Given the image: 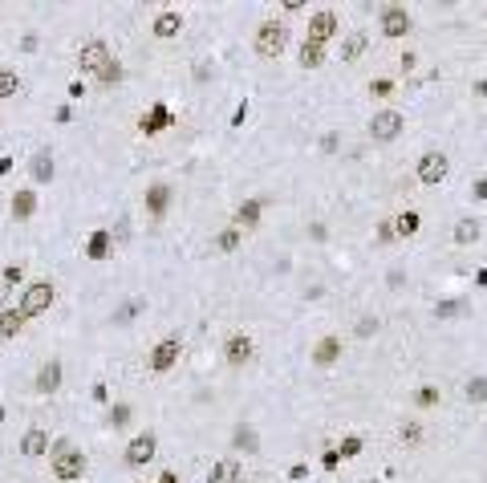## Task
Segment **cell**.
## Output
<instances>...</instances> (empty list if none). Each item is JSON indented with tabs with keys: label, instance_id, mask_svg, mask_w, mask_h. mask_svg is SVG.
Segmentation results:
<instances>
[{
	"label": "cell",
	"instance_id": "cell-1",
	"mask_svg": "<svg viewBox=\"0 0 487 483\" xmlns=\"http://www.w3.org/2000/svg\"><path fill=\"white\" fill-rule=\"evenodd\" d=\"M49 463H53V475H57L61 483L81 479V475H85V467H90V463H85V455H81V447H73V443H57Z\"/></svg>",
	"mask_w": 487,
	"mask_h": 483
},
{
	"label": "cell",
	"instance_id": "cell-2",
	"mask_svg": "<svg viewBox=\"0 0 487 483\" xmlns=\"http://www.w3.org/2000/svg\"><path fill=\"white\" fill-rule=\"evenodd\" d=\"M252 45H256L260 57H280L284 45H289V25H280V20H260Z\"/></svg>",
	"mask_w": 487,
	"mask_h": 483
},
{
	"label": "cell",
	"instance_id": "cell-3",
	"mask_svg": "<svg viewBox=\"0 0 487 483\" xmlns=\"http://www.w3.org/2000/svg\"><path fill=\"white\" fill-rule=\"evenodd\" d=\"M53 297H57V289H53V280H32L29 289L20 292V317L29 321V317H37V313H45L49 305H53Z\"/></svg>",
	"mask_w": 487,
	"mask_h": 483
},
{
	"label": "cell",
	"instance_id": "cell-4",
	"mask_svg": "<svg viewBox=\"0 0 487 483\" xmlns=\"http://www.w3.org/2000/svg\"><path fill=\"white\" fill-rule=\"evenodd\" d=\"M447 175H451V162H447L443 150H426V155L419 159V183L422 187H443Z\"/></svg>",
	"mask_w": 487,
	"mask_h": 483
},
{
	"label": "cell",
	"instance_id": "cell-5",
	"mask_svg": "<svg viewBox=\"0 0 487 483\" xmlns=\"http://www.w3.org/2000/svg\"><path fill=\"white\" fill-rule=\"evenodd\" d=\"M402 126H406V118L398 110H378L370 118V138L373 143H394L402 134Z\"/></svg>",
	"mask_w": 487,
	"mask_h": 483
},
{
	"label": "cell",
	"instance_id": "cell-6",
	"mask_svg": "<svg viewBox=\"0 0 487 483\" xmlns=\"http://www.w3.org/2000/svg\"><path fill=\"white\" fill-rule=\"evenodd\" d=\"M114 57H110V49H106V41H85V45L78 49V69L81 73H102L106 65H110Z\"/></svg>",
	"mask_w": 487,
	"mask_h": 483
},
{
	"label": "cell",
	"instance_id": "cell-7",
	"mask_svg": "<svg viewBox=\"0 0 487 483\" xmlns=\"http://www.w3.org/2000/svg\"><path fill=\"white\" fill-rule=\"evenodd\" d=\"M179 354H183V345H179V338H167V341H159L155 350H150V357H146V366L155 374H167L171 366L179 362Z\"/></svg>",
	"mask_w": 487,
	"mask_h": 483
},
{
	"label": "cell",
	"instance_id": "cell-8",
	"mask_svg": "<svg viewBox=\"0 0 487 483\" xmlns=\"http://www.w3.org/2000/svg\"><path fill=\"white\" fill-rule=\"evenodd\" d=\"M410 29H414V20H410V13H406V8L390 4L386 13H382V32H386V37H406Z\"/></svg>",
	"mask_w": 487,
	"mask_h": 483
},
{
	"label": "cell",
	"instance_id": "cell-9",
	"mask_svg": "<svg viewBox=\"0 0 487 483\" xmlns=\"http://www.w3.org/2000/svg\"><path fill=\"white\" fill-rule=\"evenodd\" d=\"M150 459H155V435L146 431V435L130 439V447H126V463L130 467H143V463H150Z\"/></svg>",
	"mask_w": 487,
	"mask_h": 483
},
{
	"label": "cell",
	"instance_id": "cell-10",
	"mask_svg": "<svg viewBox=\"0 0 487 483\" xmlns=\"http://www.w3.org/2000/svg\"><path fill=\"white\" fill-rule=\"evenodd\" d=\"M224 357H227V366H244L252 357V338L248 333H232L224 341Z\"/></svg>",
	"mask_w": 487,
	"mask_h": 483
},
{
	"label": "cell",
	"instance_id": "cell-11",
	"mask_svg": "<svg viewBox=\"0 0 487 483\" xmlns=\"http://www.w3.org/2000/svg\"><path fill=\"white\" fill-rule=\"evenodd\" d=\"M57 386H61V362H57V357H49L45 366L37 370V382H32V390H37V394H53Z\"/></svg>",
	"mask_w": 487,
	"mask_h": 483
},
{
	"label": "cell",
	"instance_id": "cell-12",
	"mask_svg": "<svg viewBox=\"0 0 487 483\" xmlns=\"http://www.w3.org/2000/svg\"><path fill=\"white\" fill-rule=\"evenodd\" d=\"M20 451L29 455V459L45 455L49 451V431H45V427H29V431H25V439H20Z\"/></svg>",
	"mask_w": 487,
	"mask_h": 483
},
{
	"label": "cell",
	"instance_id": "cell-13",
	"mask_svg": "<svg viewBox=\"0 0 487 483\" xmlns=\"http://www.w3.org/2000/svg\"><path fill=\"white\" fill-rule=\"evenodd\" d=\"M240 479H244V467L236 459H220V463L208 471V483H240Z\"/></svg>",
	"mask_w": 487,
	"mask_h": 483
},
{
	"label": "cell",
	"instance_id": "cell-14",
	"mask_svg": "<svg viewBox=\"0 0 487 483\" xmlns=\"http://www.w3.org/2000/svg\"><path fill=\"white\" fill-rule=\"evenodd\" d=\"M333 32H337V16H333V13H317V16H313V25H308V41H317V45H321V41H329Z\"/></svg>",
	"mask_w": 487,
	"mask_h": 483
},
{
	"label": "cell",
	"instance_id": "cell-15",
	"mask_svg": "<svg viewBox=\"0 0 487 483\" xmlns=\"http://www.w3.org/2000/svg\"><path fill=\"white\" fill-rule=\"evenodd\" d=\"M341 357V341L337 338H321L313 345V366H333Z\"/></svg>",
	"mask_w": 487,
	"mask_h": 483
},
{
	"label": "cell",
	"instance_id": "cell-16",
	"mask_svg": "<svg viewBox=\"0 0 487 483\" xmlns=\"http://www.w3.org/2000/svg\"><path fill=\"white\" fill-rule=\"evenodd\" d=\"M29 171H32L37 183H49V179H53V155H49V150H37L32 162H29Z\"/></svg>",
	"mask_w": 487,
	"mask_h": 483
},
{
	"label": "cell",
	"instance_id": "cell-17",
	"mask_svg": "<svg viewBox=\"0 0 487 483\" xmlns=\"http://www.w3.org/2000/svg\"><path fill=\"white\" fill-rule=\"evenodd\" d=\"M25 329V317H20V309H4L0 313V338L8 341V338H16Z\"/></svg>",
	"mask_w": 487,
	"mask_h": 483
},
{
	"label": "cell",
	"instance_id": "cell-18",
	"mask_svg": "<svg viewBox=\"0 0 487 483\" xmlns=\"http://www.w3.org/2000/svg\"><path fill=\"white\" fill-rule=\"evenodd\" d=\"M179 29H183V16H179V13H159V16H155V37H162V41H167V37H175Z\"/></svg>",
	"mask_w": 487,
	"mask_h": 483
},
{
	"label": "cell",
	"instance_id": "cell-19",
	"mask_svg": "<svg viewBox=\"0 0 487 483\" xmlns=\"http://www.w3.org/2000/svg\"><path fill=\"white\" fill-rule=\"evenodd\" d=\"M32 211H37V195L32 191H16L13 195V215L16 220H29Z\"/></svg>",
	"mask_w": 487,
	"mask_h": 483
},
{
	"label": "cell",
	"instance_id": "cell-20",
	"mask_svg": "<svg viewBox=\"0 0 487 483\" xmlns=\"http://www.w3.org/2000/svg\"><path fill=\"white\" fill-rule=\"evenodd\" d=\"M167 122H171V114H167V106H155V110H150V114H143V130H146V134H159V130L167 126Z\"/></svg>",
	"mask_w": 487,
	"mask_h": 483
},
{
	"label": "cell",
	"instance_id": "cell-21",
	"mask_svg": "<svg viewBox=\"0 0 487 483\" xmlns=\"http://www.w3.org/2000/svg\"><path fill=\"white\" fill-rule=\"evenodd\" d=\"M455 240L459 244H475L479 240V220H471V215L467 220H459V224H455Z\"/></svg>",
	"mask_w": 487,
	"mask_h": 483
},
{
	"label": "cell",
	"instance_id": "cell-22",
	"mask_svg": "<svg viewBox=\"0 0 487 483\" xmlns=\"http://www.w3.org/2000/svg\"><path fill=\"white\" fill-rule=\"evenodd\" d=\"M361 49H366V32H349V37H345V45H341V57H345V61H357V57H361Z\"/></svg>",
	"mask_w": 487,
	"mask_h": 483
},
{
	"label": "cell",
	"instance_id": "cell-23",
	"mask_svg": "<svg viewBox=\"0 0 487 483\" xmlns=\"http://www.w3.org/2000/svg\"><path fill=\"white\" fill-rule=\"evenodd\" d=\"M256 215H260V203H256V199H248V203L236 208V224H240V227H256L260 224Z\"/></svg>",
	"mask_w": 487,
	"mask_h": 483
},
{
	"label": "cell",
	"instance_id": "cell-24",
	"mask_svg": "<svg viewBox=\"0 0 487 483\" xmlns=\"http://www.w3.org/2000/svg\"><path fill=\"white\" fill-rule=\"evenodd\" d=\"M321 61H325V49L317 45V41H305V45H301V65H305V69H317Z\"/></svg>",
	"mask_w": 487,
	"mask_h": 483
},
{
	"label": "cell",
	"instance_id": "cell-25",
	"mask_svg": "<svg viewBox=\"0 0 487 483\" xmlns=\"http://www.w3.org/2000/svg\"><path fill=\"white\" fill-rule=\"evenodd\" d=\"M414 232H419V215H414V211L394 215V236H414Z\"/></svg>",
	"mask_w": 487,
	"mask_h": 483
},
{
	"label": "cell",
	"instance_id": "cell-26",
	"mask_svg": "<svg viewBox=\"0 0 487 483\" xmlns=\"http://www.w3.org/2000/svg\"><path fill=\"white\" fill-rule=\"evenodd\" d=\"M16 90H20V78H16V69L0 65V97H13Z\"/></svg>",
	"mask_w": 487,
	"mask_h": 483
},
{
	"label": "cell",
	"instance_id": "cell-27",
	"mask_svg": "<svg viewBox=\"0 0 487 483\" xmlns=\"http://www.w3.org/2000/svg\"><path fill=\"white\" fill-rule=\"evenodd\" d=\"M240 248V227H227L215 236V252H236Z\"/></svg>",
	"mask_w": 487,
	"mask_h": 483
},
{
	"label": "cell",
	"instance_id": "cell-28",
	"mask_svg": "<svg viewBox=\"0 0 487 483\" xmlns=\"http://www.w3.org/2000/svg\"><path fill=\"white\" fill-rule=\"evenodd\" d=\"M90 256H94V260L110 256V232H97L94 240H90Z\"/></svg>",
	"mask_w": 487,
	"mask_h": 483
},
{
	"label": "cell",
	"instance_id": "cell-29",
	"mask_svg": "<svg viewBox=\"0 0 487 483\" xmlns=\"http://www.w3.org/2000/svg\"><path fill=\"white\" fill-rule=\"evenodd\" d=\"M467 398L471 402H483L487 398V378H471L467 382Z\"/></svg>",
	"mask_w": 487,
	"mask_h": 483
},
{
	"label": "cell",
	"instance_id": "cell-30",
	"mask_svg": "<svg viewBox=\"0 0 487 483\" xmlns=\"http://www.w3.org/2000/svg\"><path fill=\"white\" fill-rule=\"evenodd\" d=\"M97 81H102V85H114V81H122V65L110 61L106 69H102V73H97Z\"/></svg>",
	"mask_w": 487,
	"mask_h": 483
},
{
	"label": "cell",
	"instance_id": "cell-31",
	"mask_svg": "<svg viewBox=\"0 0 487 483\" xmlns=\"http://www.w3.org/2000/svg\"><path fill=\"white\" fill-rule=\"evenodd\" d=\"M162 208H167V187H150V211H155V215H162Z\"/></svg>",
	"mask_w": 487,
	"mask_h": 483
},
{
	"label": "cell",
	"instance_id": "cell-32",
	"mask_svg": "<svg viewBox=\"0 0 487 483\" xmlns=\"http://www.w3.org/2000/svg\"><path fill=\"white\" fill-rule=\"evenodd\" d=\"M370 94H373V97H390V94H394V81H386V78L370 81Z\"/></svg>",
	"mask_w": 487,
	"mask_h": 483
},
{
	"label": "cell",
	"instance_id": "cell-33",
	"mask_svg": "<svg viewBox=\"0 0 487 483\" xmlns=\"http://www.w3.org/2000/svg\"><path fill=\"white\" fill-rule=\"evenodd\" d=\"M419 439H422L419 422H402V443H419Z\"/></svg>",
	"mask_w": 487,
	"mask_h": 483
},
{
	"label": "cell",
	"instance_id": "cell-34",
	"mask_svg": "<svg viewBox=\"0 0 487 483\" xmlns=\"http://www.w3.org/2000/svg\"><path fill=\"white\" fill-rule=\"evenodd\" d=\"M20 280H25V268H20V264H8V268H4V285H20Z\"/></svg>",
	"mask_w": 487,
	"mask_h": 483
},
{
	"label": "cell",
	"instance_id": "cell-35",
	"mask_svg": "<svg viewBox=\"0 0 487 483\" xmlns=\"http://www.w3.org/2000/svg\"><path fill=\"white\" fill-rule=\"evenodd\" d=\"M110 422H114V427H126V422H130V406H114Z\"/></svg>",
	"mask_w": 487,
	"mask_h": 483
},
{
	"label": "cell",
	"instance_id": "cell-36",
	"mask_svg": "<svg viewBox=\"0 0 487 483\" xmlns=\"http://www.w3.org/2000/svg\"><path fill=\"white\" fill-rule=\"evenodd\" d=\"M357 451H361V439H345V443H341V455H345V459H354Z\"/></svg>",
	"mask_w": 487,
	"mask_h": 483
},
{
	"label": "cell",
	"instance_id": "cell-37",
	"mask_svg": "<svg viewBox=\"0 0 487 483\" xmlns=\"http://www.w3.org/2000/svg\"><path fill=\"white\" fill-rule=\"evenodd\" d=\"M373 329H378V321H361V325H357V333H361V338H370Z\"/></svg>",
	"mask_w": 487,
	"mask_h": 483
},
{
	"label": "cell",
	"instance_id": "cell-38",
	"mask_svg": "<svg viewBox=\"0 0 487 483\" xmlns=\"http://www.w3.org/2000/svg\"><path fill=\"white\" fill-rule=\"evenodd\" d=\"M159 483H179V479H175V471H162V475H159Z\"/></svg>",
	"mask_w": 487,
	"mask_h": 483
},
{
	"label": "cell",
	"instance_id": "cell-39",
	"mask_svg": "<svg viewBox=\"0 0 487 483\" xmlns=\"http://www.w3.org/2000/svg\"><path fill=\"white\" fill-rule=\"evenodd\" d=\"M475 195H479V199H487V179L479 183V187H475Z\"/></svg>",
	"mask_w": 487,
	"mask_h": 483
},
{
	"label": "cell",
	"instance_id": "cell-40",
	"mask_svg": "<svg viewBox=\"0 0 487 483\" xmlns=\"http://www.w3.org/2000/svg\"><path fill=\"white\" fill-rule=\"evenodd\" d=\"M0 422H4V406H0Z\"/></svg>",
	"mask_w": 487,
	"mask_h": 483
},
{
	"label": "cell",
	"instance_id": "cell-41",
	"mask_svg": "<svg viewBox=\"0 0 487 483\" xmlns=\"http://www.w3.org/2000/svg\"><path fill=\"white\" fill-rule=\"evenodd\" d=\"M483 20H487V8H483Z\"/></svg>",
	"mask_w": 487,
	"mask_h": 483
}]
</instances>
